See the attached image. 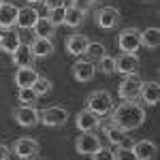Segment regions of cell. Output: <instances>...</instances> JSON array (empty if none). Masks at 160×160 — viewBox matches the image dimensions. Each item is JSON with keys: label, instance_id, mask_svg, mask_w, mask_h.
Masks as SVG:
<instances>
[{"label": "cell", "instance_id": "obj_1", "mask_svg": "<svg viewBox=\"0 0 160 160\" xmlns=\"http://www.w3.org/2000/svg\"><path fill=\"white\" fill-rule=\"evenodd\" d=\"M111 120L115 126H120L124 130H135L145 122V109L141 105H137L135 100H124L118 109L113 111Z\"/></svg>", "mask_w": 160, "mask_h": 160}, {"label": "cell", "instance_id": "obj_26", "mask_svg": "<svg viewBox=\"0 0 160 160\" xmlns=\"http://www.w3.org/2000/svg\"><path fill=\"white\" fill-rule=\"evenodd\" d=\"M105 53H107V49H105V45H102V43H90L83 56H86L88 62H92V64H94V62H98Z\"/></svg>", "mask_w": 160, "mask_h": 160}, {"label": "cell", "instance_id": "obj_30", "mask_svg": "<svg viewBox=\"0 0 160 160\" xmlns=\"http://www.w3.org/2000/svg\"><path fill=\"white\" fill-rule=\"evenodd\" d=\"M47 19L51 22V26H53V28H56V26H62V24H64V7L49 9V15H47Z\"/></svg>", "mask_w": 160, "mask_h": 160}, {"label": "cell", "instance_id": "obj_24", "mask_svg": "<svg viewBox=\"0 0 160 160\" xmlns=\"http://www.w3.org/2000/svg\"><path fill=\"white\" fill-rule=\"evenodd\" d=\"M32 32H34L37 38H51L56 30H53V26H51V22L47 19V17H41V15H38L37 24L32 26Z\"/></svg>", "mask_w": 160, "mask_h": 160}, {"label": "cell", "instance_id": "obj_25", "mask_svg": "<svg viewBox=\"0 0 160 160\" xmlns=\"http://www.w3.org/2000/svg\"><path fill=\"white\" fill-rule=\"evenodd\" d=\"M141 37V45H145L148 49H156L160 45V30L158 28H148L143 32H139Z\"/></svg>", "mask_w": 160, "mask_h": 160}, {"label": "cell", "instance_id": "obj_4", "mask_svg": "<svg viewBox=\"0 0 160 160\" xmlns=\"http://www.w3.org/2000/svg\"><path fill=\"white\" fill-rule=\"evenodd\" d=\"M38 113H41V124L51 126V128H58L62 124H66V120H68V111L62 109V107H47Z\"/></svg>", "mask_w": 160, "mask_h": 160}, {"label": "cell", "instance_id": "obj_9", "mask_svg": "<svg viewBox=\"0 0 160 160\" xmlns=\"http://www.w3.org/2000/svg\"><path fill=\"white\" fill-rule=\"evenodd\" d=\"M75 148H77L79 154L92 156V154L100 148V139H98V135H94V132H81V135L77 137V141H75Z\"/></svg>", "mask_w": 160, "mask_h": 160}, {"label": "cell", "instance_id": "obj_17", "mask_svg": "<svg viewBox=\"0 0 160 160\" xmlns=\"http://www.w3.org/2000/svg\"><path fill=\"white\" fill-rule=\"evenodd\" d=\"M73 77L77 81H81V83L90 81L94 77V64L88 62V60H77L73 64Z\"/></svg>", "mask_w": 160, "mask_h": 160}, {"label": "cell", "instance_id": "obj_28", "mask_svg": "<svg viewBox=\"0 0 160 160\" xmlns=\"http://www.w3.org/2000/svg\"><path fill=\"white\" fill-rule=\"evenodd\" d=\"M37 92L32 90V88H19V92H17V100L22 102V105H34L37 102Z\"/></svg>", "mask_w": 160, "mask_h": 160}, {"label": "cell", "instance_id": "obj_15", "mask_svg": "<svg viewBox=\"0 0 160 160\" xmlns=\"http://www.w3.org/2000/svg\"><path fill=\"white\" fill-rule=\"evenodd\" d=\"M88 45H90V38L86 34H71V37L66 38V51L71 56H77V58L86 53Z\"/></svg>", "mask_w": 160, "mask_h": 160}, {"label": "cell", "instance_id": "obj_10", "mask_svg": "<svg viewBox=\"0 0 160 160\" xmlns=\"http://www.w3.org/2000/svg\"><path fill=\"white\" fill-rule=\"evenodd\" d=\"M139 68V56L137 53H126L122 51L120 56H115V73L122 75H132Z\"/></svg>", "mask_w": 160, "mask_h": 160}, {"label": "cell", "instance_id": "obj_35", "mask_svg": "<svg viewBox=\"0 0 160 160\" xmlns=\"http://www.w3.org/2000/svg\"><path fill=\"white\" fill-rule=\"evenodd\" d=\"M81 2H83V4H88V7H90V4H94V2H96V0H81Z\"/></svg>", "mask_w": 160, "mask_h": 160}, {"label": "cell", "instance_id": "obj_14", "mask_svg": "<svg viewBox=\"0 0 160 160\" xmlns=\"http://www.w3.org/2000/svg\"><path fill=\"white\" fill-rule=\"evenodd\" d=\"M139 98L143 100L145 105L154 107L160 98V86L158 81H143L141 83V90H139Z\"/></svg>", "mask_w": 160, "mask_h": 160}, {"label": "cell", "instance_id": "obj_18", "mask_svg": "<svg viewBox=\"0 0 160 160\" xmlns=\"http://www.w3.org/2000/svg\"><path fill=\"white\" fill-rule=\"evenodd\" d=\"M17 13H19V9L13 4V2H4L2 7H0V26L2 28H13L15 26V22H17Z\"/></svg>", "mask_w": 160, "mask_h": 160}, {"label": "cell", "instance_id": "obj_19", "mask_svg": "<svg viewBox=\"0 0 160 160\" xmlns=\"http://www.w3.org/2000/svg\"><path fill=\"white\" fill-rule=\"evenodd\" d=\"M11 56H13V64H15L17 68H19V66H32V64H34V56H32L30 45H24V43H22Z\"/></svg>", "mask_w": 160, "mask_h": 160}, {"label": "cell", "instance_id": "obj_11", "mask_svg": "<svg viewBox=\"0 0 160 160\" xmlns=\"http://www.w3.org/2000/svg\"><path fill=\"white\" fill-rule=\"evenodd\" d=\"M96 24L102 28V30H111L120 24V11L115 7H102L96 11Z\"/></svg>", "mask_w": 160, "mask_h": 160}, {"label": "cell", "instance_id": "obj_31", "mask_svg": "<svg viewBox=\"0 0 160 160\" xmlns=\"http://www.w3.org/2000/svg\"><path fill=\"white\" fill-rule=\"evenodd\" d=\"M113 160H137L130 148H118L113 152Z\"/></svg>", "mask_w": 160, "mask_h": 160}, {"label": "cell", "instance_id": "obj_34", "mask_svg": "<svg viewBox=\"0 0 160 160\" xmlns=\"http://www.w3.org/2000/svg\"><path fill=\"white\" fill-rule=\"evenodd\" d=\"M9 156H11V149L4 143H0V160H9Z\"/></svg>", "mask_w": 160, "mask_h": 160}, {"label": "cell", "instance_id": "obj_36", "mask_svg": "<svg viewBox=\"0 0 160 160\" xmlns=\"http://www.w3.org/2000/svg\"><path fill=\"white\" fill-rule=\"evenodd\" d=\"M26 2H30V4H34V2H43V0H26Z\"/></svg>", "mask_w": 160, "mask_h": 160}, {"label": "cell", "instance_id": "obj_29", "mask_svg": "<svg viewBox=\"0 0 160 160\" xmlns=\"http://www.w3.org/2000/svg\"><path fill=\"white\" fill-rule=\"evenodd\" d=\"M98 64H100V71H102L105 75L115 73V58H113V56H107V53H105V56L98 60Z\"/></svg>", "mask_w": 160, "mask_h": 160}, {"label": "cell", "instance_id": "obj_3", "mask_svg": "<svg viewBox=\"0 0 160 160\" xmlns=\"http://www.w3.org/2000/svg\"><path fill=\"white\" fill-rule=\"evenodd\" d=\"M102 128H105V132H107V139H109L111 145H115V148H132V137H130V130H124L120 126H115V124H102Z\"/></svg>", "mask_w": 160, "mask_h": 160}, {"label": "cell", "instance_id": "obj_20", "mask_svg": "<svg viewBox=\"0 0 160 160\" xmlns=\"http://www.w3.org/2000/svg\"><path fill=\"white\" fill-rule=\"evenodd\" d=\"M37 19H38V11L34 7H26V9H19L15 24L19 26V28H24V30H28V28H32V26L37 24Z\"/></svg>", "mask_w": 160, "mask_h": 160}, {"label": "cell", "instance_id": "obj_5", "mask_svg": "<svg viewBox=\"0 0 160 160\" xmlns=\"http://www.w3.org/2000/svg\"><path fill=\"white\" fill-rule=\"evenodd\" d=\"M141 77L137 73L132 75H126L124 77V81L120 83V88H118V94L122 96L124 100H135L137 96H139V90H141Z\"/></svg>", "mask_w": 160, "mask_h": 160}, {"label": "cell", "instance_id": "obj_32", "mask_svg": "<svg viewBox=\"0 0 160 160\" xmlns=\"http://www.w3.org/2000/svg\"><path fill=\"white\" fill-rule=\"evenodd\" d=\"M92 160H113V149L100 145V148L92 154Z\"/></svg>", "mask_w": 160, "mask_h": 160}, {"label": "cell", "instance_id": "obj_13", "mask_svg": "<svg viewBox=\"0 0 160 160\" xmlns=\"http://www.w3.org/2000/svg\"><path fill=\"white\" fill-rule=\"evenodd\" d=\"M130 149H132V154H135L137 160H154L156 154H158L156 143H154V141H148V139H141V141L132 143Z\"/></svg>", "mask_w": 160, "mask_h": 160}, {"label": "cell", "instance_id": "obj_7", "mask_svg": "<svg viewBox=\"0 0 160 160\" xmlns=\"http://www.w3.org/2000/svg\"><path fill=\"white\" fill-rule=\"evenodd\" d=\"M118 45L120 49L126 53H137V49L141 47V37H139V30L137 28H126L120 32L118 37Z\"/></svg>", "mask_w": 160, "mask_h": 160}, {"label": "cell", "instance_id": "obj_38", "mask_svg": "<svg viewBox=\"0 0 160 160\" xmlns=\"http://www.w3.org/2000/svg\"><path fill=\"white\" fill-rule=\"evenodd\" d=\"M0 41H2V34H0Z\"/></svg>", "mask_w": 160, "mask_h": 160}, {"label": "cell", "instance_id": "obj_12", "mask_svg": "<svg viewBox=\"0 0 160 160\" xmlns=\"http://www.w3.org/2000/svg\"><path fill=\"white\" fill-rule=\"evenodd\" d=\"M75 124H77V128H79L81 132H92V130H96L100 126V118L96 113H92L90 109H83V111L77 113Z\"/></svg>", "mask_w": 160, "mask_h": 160}, {"label": "cell", "instance_id": "obj_2", "mask_svg": "<svg viewBox=\"0 0 160 160\" xmlns=\"http://www.w3.org/2000/svg\"><path fill=\"white\" fill-rule=\"evenodd\" d=\"M92 113H96V115H107L111 109H113V100H111V94L107 90H96V92H92L90 96H88V107Z\"/></svg>", "mask_w": 160, "mask_h": 160}, {"label": "cell", "instance_id": "obj_27", "mask_svg": "<svg viewBox=\"0 0 160 160\" xmlns=\"http://www.w3.org/2000/svg\"><path fill=\"white\" fill-rule=\"evenodd\" d=\"M32 90L37 92V96H47V94L51 92V81L47 79V77H41V75H38L37 81L32 83Z\"/></svg>", "mask_w": 160, "mask_h": 160}, {"label": "cell", "instance_id": "obj_16", "mask_svg": "<svg viewBox=\"0 0 160 160\" xmlns=\"http://www.w3.org/2000/svg\"><path fill=\"white\" fill-rule=\"evenodd\" d=\"M37 77H38V73L32 66H19L15 71V83H17V88H32Z\"/></svg>", "mask_w": 160, "mask_h": 160}, {"label": "cell", "instance_id": "obj_6", "mask_svg": "<svg viewBox=\"0 0 160 160\" xmlns=\"http://www.w3.org/2000/svg\"><path fill=\"white\" fill-rule=\"evenodd\" d=\"M13 115H15V122L19 124V126H24V128H32V126H37L41 122V113H38L32 105H22V107H17V109L13 111Z\"/></svg>", "mask_w": 160, "mask_h": 160}, {"label": "cell", "instance_id": "obj_37", "mask_svg": "<svg viewBox=\"0 0 160 160\" xmlns=\"http://www.w3.org/2000/svg\"><path fill=\"white\" fill-rule=\"evenodd\" d=\"M2 4H4V0H0V7H2Z\"/></svg>", "mask_w": 160, "mask_h": 160}, {"label": "cell", "instance_id": "obj_22", "mask_svg": "<svg viewBox=\"0 0 160 160\" xmlns=\"http://www.w3.org/2000/svg\"><path fill=\"white\" fill-rule=\"evenodd\" d=\"M30 49L34 58H45L53 53V43H51V38H34L30 43Z\"/></svg>", "mask_w": 160, "mask_h": 160}, {"label": "cell", "instance_id": "obj_23", "mask_svg": "<svg viewBox=\"0 0 160 160\" xmlns=\"http://www.w3.org/2000/svg\"><path fill=\"white\" fill-rule=\"evenodd\" d=\"M83 19H86V11L77 9L75 4H71V7H64V24H66V26L77 28V26L83 24Z\"/></svg>", "mask_w": 160, "mask_h": 160}, {"label": "cell", "instance_id": "obj_8", "mask_svg": "<svg viewBox=\"0 0 160 160\" xmlns=\"http://www.w3.org/2000/svg\"><path fill=\"white\" fill-rule=\"evenodd\" d=\"M13 152H15V156L22 160H28V158H34L38 154V143L34 139H28V137H22V139H17L15 143H13Z\"/></svg>", "mask_w": 160, "mask_h": 160}, {"label": "cell", "instance_id": "obj_33", "mask_svg": "<svg viewBox=\"0 0 160 160\" xmlns=\"http://www.w3.org/2000/svg\"><path fill=\"white\" fill-rule=\"evenodd\" d=\"M47 9H58V7H66V0H43Z\"/></svg>", "mask_w": 160, "mask_h": 160}, {"label": "cell", "instance_id": "obj_21", "mask_svg": "<svg viewBox=\"0 0 160 160\" xmlns=\"http://www.w3.org/2000/svg\"><path fill=\"white\" fill-rule=\"evenodd\" d=\"M19 45H22L19 32H17V30H13V28H9V30L2 34V41H0V49L7 51V53H13V51L17 49Z\"/></svg>", "mask_w": 160, "mask_h": 160}]
</instances>
